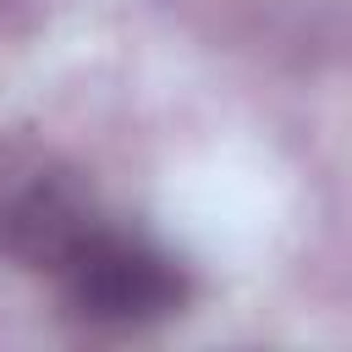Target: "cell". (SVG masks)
I'll return each mask as SVG.
<instances>
[{
	"label": "cell",
	"mask_w": 352,
	"mask_h": 352,
	"mask_svg": "<svg viewBox=\"0 0 352 352\" xmlns=\"http://www.w3.org/2000/svg\"><path fill=\"white\" fill-rule=\"evenodd\" d=\"M55 280L66 292V308L99 330H143L187 302V275L176 270V258L116 226H99Z\"/></svg>",
	"instance_id": "6da1fadb"
},
{
	"label": "cell",
	"mask_w": 352,
	"mask_h": 352,
	"mask_svg": "<svg viewBox=\"0 0 352 352\" xmlns=\"http://www.w3.org/2000/svg\"><path fill=\"white\" fill-rule=\"evenodd\" d=\"M94 198L55 165L0 170V253L22 270L60 275L66 258L99 231Z\"/></svg>",
	"instance_id": "7a4b0ae2"
}]
</instances>
